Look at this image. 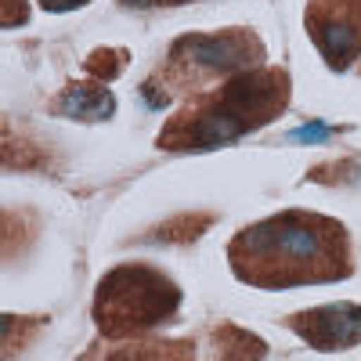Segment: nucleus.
I'll return each mask as SVG.
<instances>
[{
    "instance_id": "39448f33",
    "label": "nucleus",
    "mask_w": 361,
    "mask_h": 361,
    "mask_svg": "<svg viewBox=\"0 0 361 361\" xmlns=\"http://www.w3.org/2000/svg\"><path fill=\"white\" fill-rule=\"evenodd\" d=\"M307 33L333 69H347L361 58V0H311Z\"/></svg>"
},
{
    "instance_id": "0eeeda50",
    "label": "nucleus",
    "mask_w": 361,
    "mask_h": 361,
    "mask_svg": "<svg viewBox=\"0 0 361 361\" xmlns=\"http://www.w3.org/2000/svg\"><path fill=\"white\" fill-rule=\"evenodd\" d=\"M112 109H116L112 94L105 87H98V83H73L51 105V112L69 116V119H87V123H94V119H109Z\"/></svg>"
},
{
    "instance_id": "f03ea898",
    "label": "nucleus",
    "mask_w": 361,
    "mask_h": 361,
    "mask_svg": "<svg viewBox=\"0 0 361 361\" xmlns=\"http://www.w3.org/2000/svg\"><path fill=\"white\" fill-rule=\"evenodd\" d=\"M289 105V76L282 69H250L228 83L192 98L159 134V148L192 152V148H214L235 141L264 123H271Z\"/></svg>"
},
{
    "instance_id": "20e7f679",
    "label": "nucleus",
    "mask_w": 361,
    "mask_h": 361,
    "mask_svg": "<svg viewBox=\"0 0 361 361\" xmlns=\"http://www.w3.org/2000/svg\"><path fill=\"white\" fill-rule=\"evenodd\" d=\"M180 304V289L156 267L123 264L109 271L94 293V322L109 340H130L166 322Z\"/></svg>"
},
{
    "instance_id": "7ed1b4c3",
    "label": "nucleus",
    "mask_w": 361,
    "mask_h": 361,
    "mask_svg": "<svg viewBox=\"0 0 361 361\" xmlns=\"http://www.w3.org/2000/svg\"><path fill=\"white\" fill-rule=\"evenodd\" d=\"M260 62H264V44L250 29H228V33H202V37L192 33L170 47L166 66L148 87H163L166 98H199L238 73L260 69Z\"/></svg>"
},
{
    "instance_id": "1a4fd4ad",
    "label": "nucleus",
    "mask_w": 361,
    "mask_h": 361,
    "mask_svg": "<svg viewBox=\"0 0 361 361\" xmlns=\"http://www.w3.org/2000/svg\"><path fill=\"white\" fill-rule=\"evenodd\" d=\"M127 8H173V4H185V0H119Z\"/></svg>"
},
{
    "instance_id": "f257e3e1",
    "label": "nucleus",
    "mask_w": 361,
    "mask_h": 361,
    "mask_svg": "<svg viewBox=\"0 0 361 361\" xmlns=\"http://www.w3.org/2000/svg\"><path fill=\"white\" fill-rule=\"evenodd\" d=\"M228 260L238 279L260 289L336 282L350 275V243L343 224L307 209H286L238 231Z\"/></svg>"
},
{
    "instance_id": "9d476101",
    "label": "nucleus",
    "mask_w": 361,
    "mask_h": 361,
    "mask_svg": "<svg viewBox=\"0 0 361 361\" xmlns=\"http://www.w3.org/2000/svg\"><path fill=\"white\" fill-rule=\"evenodd\" d=\"M40 4H44L47 11H69V8H80V4H87V0H40Z\"/></svg>"
},
{
    "instance_id": "9b49d317",
    "label": "nucleus",
    "mask_w": 361,
    "mask_h": 361,
    "mask_svg": "<svg viewBox=\"0 0 361 361\" xmlns=\"http://www.w3.org/2000/svg\"><path fill=\"white\" fill-rule=\"evenodd\" d=\"M322 137H325L322 127H307V130H296L293 134V141H322Z\"/></svg>"
},
{
    "instance_id": "6e6552de",
    "label": "nucleus",
    "mask_w": 361,
    "mask_h": 361,
    "mask_svg": "<svg viewBox=\"0 0 361 361\" xmlns=\"http://www.w3.org/2000/svg\"><path fill=\"white\" fill-rule=\"evenodd\" d=\"M18 8L25 11V0H4V25H18V22H25V15H18Z\"/></svg>"
},
{
    "instance_id": "423d86ee",
    "label": "nucleus",
    "mask_w": 361,
    "mask_h": 361,
    "mask_svg": "<svg viewBox=\"0 0 361 361\" xmlns=\"http://www.w3.org/2000/svg\"><path fill=\"white\" fill-rule=\"evenodd\" d=\"M289 325L314 350H340L361 343V307L357 304H329L304 314H293Z\"/></svg>"
}]
</instances>
